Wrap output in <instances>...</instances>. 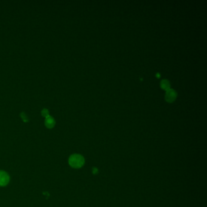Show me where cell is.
<instances>
[{"instance_id": "7a4b0ae2", "label": "cell", "mask_w": 207, "mask_h": 207, "mask_svg": "<svg viewBox=\"0 0 207 207\" xmlns=\"http://www.w3.org/2000/svg\"><path fill=\"white\" fill-rule=\"evenodd\" d=\"M10 180L9 174L4 171H0V187H5L7 185Z\"/></svg>"}, {"instance_id": "8992f818", "label": "cell", "mask_w": 207, "mask_h": 207, "mask_svg": "<svg viewBox=\"0 0 207 207\" xmlns=\"http://www.w3.org/2000/svg\"><path fill=\"white\" fill-rule=\"evenodd\" d=\"M42 115H43V116H45V117H48V116H49V112H48V111L47 109H43V110L42 111Z\"/></svg>"}, {"instance_id": "52a82bcc", "label": "cell", "mask_w": 207, "mask_h": 207, "mask_svg": "<svg viewBox=\"0 0 207 207\" xmlns=\"http://www.w3.org/2000/svg\"><path fill=\"white\" fill-rule=\"evenodd\" d=\"M21 118L23 119V120L24 121H28V119H27V117H26V114H24V113H21Z\"/></svg>"}, {"instance_id": "277c9868", "label": "cell", "mask_w": 207, "mask_h": 207, "mask_svg": "<svg viewBox=\"0 0 207 207\" xmlns=\"http://www.w3.org/2000/svg\"><path fill=\"white\" fill-rule=\"evenodd\" d=\"M55 120L54 119L51 117V116H48L47 117H46V120H45V125L46 126L47 128H52L54 125H55Z\"/></svg>"}, {"instance_id": "6da1fadb", "label": "cell", "mask_w": 207, "mask_h": 207, "mask_svg": "<svg viewBox=\"0 0 207 207\" xmlns=\"http://www.w3.org/2000/svg\"><path fill=\"white\" fill-rule=\"evenodd\" d=\"M69 164L74 168H81L85 164V158L80 154H72L69 158Z\"/></svg>"}, {"instance_id": "5b68a950", "label": "cell", "mask_w": 207, "mask_h": 207, "mask_svg": "<svg viewBox=\"0 0 207 207\" xmlns=\"http://www.w3.org/2000/svg\"><path fill=\"white\" fill-rule=\"evenodd\" d=\"M160 87L162 88V89H163L164 90H166V91L170 89V81L167 79L162 80L160 81Z\"/></svg>"}, {"instance_id": "3957f363", "label": "cell", "mask_w": 207, "mask_h": 207, "mask_svg": "<svg viewBox=\"0 0 207 207\" xmlns=\"http://www.w3.org/2000/svg\"><path fill=\"white\" fill-rule=\"evenodd\" d=\"M177 95V93L175 90L173 89H170L167 91L166 94H165V99H166V100L168 102H173L176 100Z\"/></svg>"}]
</instances>
